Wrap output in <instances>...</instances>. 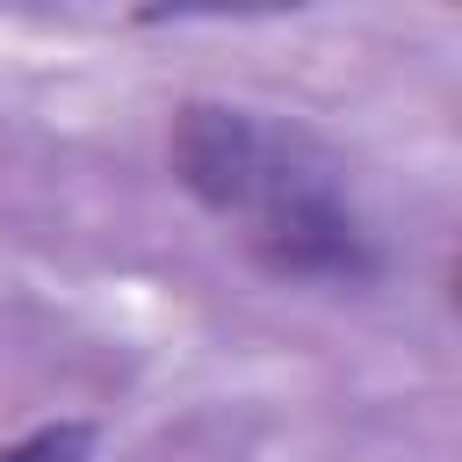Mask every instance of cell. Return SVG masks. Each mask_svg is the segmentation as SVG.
I'll return each mask as SVG.
<instances>
[{
    "mask_svg": "<svg viewBox=\"0 0 462 462\" xmlns=\"http://www.w3.org/2000/svg\"><path fill=\"white\" fill-rule=\"evenodd\" d=\"M166 166L195 209H209L267 282L368 289L383 274L375 217L361 209L339 152L245 101H180L166 123Z\"/></svg>",
    "mask_w": 462,
    "mask_h": 462,
    "instance_id": "obj_1",
    "label": "cell"
},
{
    "mask_svg": "<svg viewBox=\"0 0 462 462\" xmlns=\"http://www.w3.org/2000/svg\"><path fill=\"white\" fill-rule=\"evenodd\" d=\"M94 448H101L94 419H51V426H29V433L0 440V462H94Z\"/></svg>",
    "mask_w": 462,
    "mask_h": 462,
    "instance_id": "obj_2",
    "label": "cell"
}]
</instances>
